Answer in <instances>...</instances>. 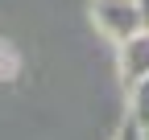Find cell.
Segmentation results:
<instances>
[{"mask_svg": "<svg viewBox=\"0 0 149 140\" xmlns=\"http://www.w3.org/2000/svg\"><path fill=\"white\" fill-rule=\"evenodd\" d=\"M91 21H95V29L108 41H116V45L145 29L137 0H91Z\"/></svg>", "mask_w": 149, "mask_h": 140, "instance_id": "6da1fadb", "label": "cell"}, {"mask_svg": "<svg viewBox=\"0 0 149 140\" xmlns=\"http://www.w3.org/2000/svg\"><path fill=\"white\" fill-rule=\"evenodd\" d=\"M120 78L128 86L149 78V29H141L128 41H120Z\"/></svg>", "mask_w": 149, "mask_h": 140, "instance_id": "7a4b0ae2", "label": "cell"}, {"mask_svg": "<svg viewBox=\"0 0 149 140\" xmlns=\"http://www.w3.org/2000/svg\"><path fill=\"white\" fill-rule=\"evenodd\" d=\"M137 8H141V25L149 29V0H137Z\"/></svg>", "mask_w": 149, "mask_h": 140, "instance_id": "5b68a950", "label": "cell"}, {"mask_svg": "<svg viewBox=\"0 0 149 140\" xmlns=\"http://www.w3.org/2000/svg\"><path fill=\"white\" fill-rule=\"evenodd\" d=\"M116 140H141V128L133 124V119H128V124L120 128V136H116Z\"/></svg>", "mask_w": 149, "mask_h": 140, "instance_id": "277c9868", "label": "cell"}, {"mask_svg": "<svg viewBox=\"0 0 149 140\" xmlns=\"http://www.w3.org/2000/svg\"><path fill=\"white\" fill-rule=\"evenodd\" d=\"M141 140H149V128H145V132H141Z\"/></svg>", "mask_w": 149, "mask_h": 140, "instance_id": "8992f818", "label": "cell"}, {"mask_svg": "<svg viewBox=\"0 0 149 140\" xmlns=\"http://www.w3.org/2000/svg\"><path fill=\"white\" fill-rule=\"evenodd\" d=\"M128 91H133V103H128V119H133V124L145 132V128H149V78L133 82Z\"/></svg>", "mask_w": 149, "mask_h": 140, "instance_id": "3957f363", "label": "cell"}]
</instances>
